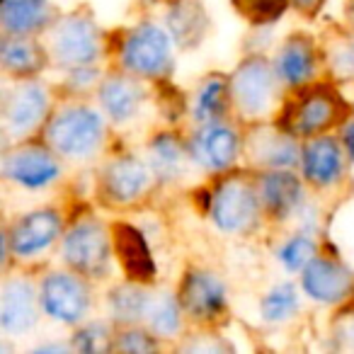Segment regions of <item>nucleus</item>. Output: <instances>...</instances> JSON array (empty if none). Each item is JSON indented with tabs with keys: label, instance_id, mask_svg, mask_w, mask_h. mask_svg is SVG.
I'll return each instance as SVG.
<instances>
[{
	"label": "nucleus",
	"instance_id": "nucleus-1",
	"mask_svg": "<svg viewBox=\"0 0 354 354\" xmlns=\"http://www.w3.org/2000/svg\"><path fill=\"white\" fill-rule=\"evenodd\" d=\"M49 146L66 158H88L102 146L104 127L97 112L88 107H68L54 117L46 129Z\"/></svg>",
	"mask_w": 354,
	"mask_h": 354
},
{
	"label": "nucleus",
	"instance_id": "nucleus-2",
	"mask_svg": "<svg viewBox=\"0 0 354 354\" xmlns=\"http://www.w3.org/2000/svg\"><path fill=\"white\" fill-rule=\"evenodd\" d=\"M122 61L131 73L160 78L172 68L170 37L156 25L136 27L124 41Z\"/></svg>",
	"mask_w": 354,
	"mask_h": 354
},
{
	"label": "nucleus",
	"instance_id": "nucleus-3",
	"mask_svg": "<svg viewBox=\"0 0 354 354\" xmlns=\"http://www.w3.org/2000/svg\"><path fill=\"white\" fill-rule=\"evenodd\" d=\"M51 54L66 68H90L100 56L97 27L83 15H68L51 35Z\"/></svg>",
	"mask_w": 354,
	"mask_h": 354
},
{
	"label": "nucleus",
	"instance_id": "nucleus-4",
	"mask_svg": "<svg viewBox=\"0 0 354 354\" xmlns=\"http://www.w3.org/2000/svg\"><path fill=\"white\" fill-rule=\"evenodd\" d=\"M231 100L245 117H257L270 109L274 100V71L267 61L248 59L238 66L231 78Z\"/></svg>",
	"mask_w": 354,
	"mask_h": 354
},
{
	"label": "nucleus",
	"instance_id": "nucleus-5",
	"mask_svg": "<svg viewBox=\"0 0 354 354\" xmlns=\"http://www.w3.org/2000/svg\"><path fill=\"white\" fill-rule=\"evenodd\" d=\"M64 257L80 274L102 277L109 265V241L104 228L93 221L75 223L64 241Z\"/></svg>",
	"mask_w": 354,
	"mask_h": 354
},
{
	"label": "nucleus",
	"instance_id": "nucleus-6",
	"mask_svg": "<svg viewBox=\"0 0 354 354\" xmlns=\"http://www.w3.org/2000/svg\"><path fill=\"white\" fill-rule=\"evenodd\" d=\"M212 216L221 231L241 233L257 218V197L243 180H226L212 197Z\"/></svg>",
	"mask_w": 354,
	"mask_h": 354
},
{
	"label": "nucleus",
	"instance_id": "nucleus-7",
	"mask_svg": "<svg viewBox=\"0 0 354 354\" xmlns=\"http://www.w3.org/2000/svg\"><path fill=\"white\" fill-rule=\"evenodd\" d=\"M41 304L51 318L61 323H78L90 304L88 286L73 274L54 272L41 284Z\"/></svg>",
	"mask_w": 354,
	"mask_h": 354
},
{
	"label": "nucleus",
	"instance_id": "nucleus-8",
	"mask_svg": "<svg viewBox=\"0 0 354 354\" xmlns=\"http://www.w3.org/2000/svg\"><path fill=\"white\" fill-rule=\"evenodd\" d=\"M3 170H6V175L10 177L12 183L30 189H39L56 180L59 162H56V158L46 148L22 146L15 148L12 153H8Z\"/></svg>",
	"mask_w": 354,
	"mask_h": 354
},
{
	"label": "nucleus",
	"instance_id": "nucleus-9",
	"mask_svg": "<svg viewBox=\"0 0 354 354\" xmlns=\"http://www.w3.org/2000/svg\"><path fill=\"white\" fill-rule=\"evenodd\" d=\"M354 274L344 265L328 257H313L304 270V289L320 304H339L349 296Z\"/></svg>",
	"mask_w": 354,
	"mask_h": 354
},
{
	"label": "nucleus",
	"instance_id": "nucleus-10",
	"mask_svg": "<svg viewBox=\"0 0 354 354\" xmlns=\"http://www.w3.org/2000/svg\"><path fill=\"white\" fill-rule=\"evenodd\" d=\"M46 107H49V95L39 83L17 85L8 97L6 112H3L6 129L12 136H25L44 119Z\"/></svg>",
	"mask_w": 354,
	"mask_h": 354
},
{
	"label": "nucleus",
	"instance_id": "nucleus-11",
	"mask_svg": "<svg viewBox=\"0 0 354 354\" xmlns=\"http://www.w3.org/2000/svg\"><path fill=\"white\" fill-rule=\"evenodd\" d=\"M59 231H61V216L56 212H51V209L32 212L12 226L10 245L17 255L30 257L46 250L59 238Z\"/></svg>",
	"mask_w": 354,
	"mask_h": 354
},
{
	"label": "nucleus",
	"instance_id": "nucleus-12",
	"mask_svg": "<svg viewBox=\"0 0 354 354\" xmlns=\"http://www.w3.org/2000/svg\"><path fill=\"white\" fill-rule=\"evenodd\" d=\"M238 133L231 127L218 122H207L194 136V158L209 170H226L236 162L238 156Z\"/></svg>",
	"mask_w": 354,
	"mask_h": 354
},
{
	"label": "nucleus",
	"instance_id": "nucleus-13",
	"mask_svg": "<svg viewBox=\"0 0 354 354\" xmlns=\"http://www.w3.org/2000/svg\"><path fill=\"white\" fill-rule=\"evenodd\" d=\"M37 323V294L27 279H8L0 294V325L6 333H25Z\"/></svg>",
	"mask_w": 354,
	"mask_h": 354
},
{
	"label": "nucleus",
	"instance_id": "nucleus-14",
	"mask_svg": "<svg viewBox=\"0 0 354 354\" xmlns=\"http://www.w3.org/2000/svg\"><path fill=\"white\" fill-rule=\"evenodd\" d=\"M183 306L199 320L216 318L226 306V289L212 272H189L183 284Z\"/></svg>",
	"mask_w": 354,
	"mask_h": 354
},
{
	"label": "nucleus",
	"instance_id": "nucleus-15",
	"mask_svg": "<svg viewBox=\"0 0 354 354\" xmlns=\"http://www.w3.org/2000/svg\"><path fill=\"white\" fill-rule=\"evenodd\" d=\"M339 100L330 90H313L310 95L301 97L291 109V129L301 136H310L328 129L339 117Z\"/></svg>",
	"mask_w": 354,
	"mask_h": 354
},
{
	"label": "nucleus",
	"instance_id": "nucleus-16",
	"mask_svg": "<svg viewBox=\"0 0 354 354\" xmlns=\"http://www.w3.org/2000/svg\"><path fill=\"white\" fill-rule=\"evenodd\" d=\"M114 250H117L119 262H122V267L131 279L148 281L156 274V265H153L146 241H143L141 231H136L133 226L119 223L114 228Z\"/></svg>",
	"mask_w": 354,
	"mask_h": 354
},
{
	"label": "nucleus",
	"instance_id": "nucleus-17",
	"mask_svg": "<svg viewBox=\"0 0 354 354\" xmlns=\"http://www.w3.org/2000/svg\"><path fill=\"white\" fill-rule=\"evenodd\" d=\"M148 170L136 158H119L104 172V189L112 202L129 204L146 189Z\"/></svg>",
	"mask_w": 354,
	"mask_h": 354
},
{
	"label": "nucleus",
	"instance_id": "nucleus-18",
	"mask_svg": "<svg viewBox=\"0 0 354 354\" xmlns=\"http://www.w3.org/2000/svg\"><path fill=\"white\" fill-rule=\"evenodd\" d=\"M304 172L313 185L335 183L342 172V148L335 138H315L301 153Z\"/></svg>",
	"mask_w": 354,
	"mask_h": 354
},
{
	"label": "nucleus",
	"instance_id": "nucleus-19",
	"mask_svg": "<svg viewBox=\"0 0 354 354\" xmlns=\"http://www.w3.org/2000/svg\"><path fill=\"white\" fill-rule=\"evenodd\" d=\"M260 197L265 202L267 212L277 218H286L289 214L296 212V207L301 204V185L291 172L277 170L262 177L260 185Z\"/></svg>",
	"mask_w": 354,
	"mask_h": 354
},
{
	"label": "nucleus",
	"instance_id": "nucleus-20",
	"mask_svg": "<svg viewBox=\"0 0 354 354\" xmlns=\"http://www.w3.org/2000/svg\"><path fill=\"white\" fill-rule=\"evenodd\" d=\"M49 0H6L3 3V30L10 37H25L41 30L49 22Z\"/></svg>",
	"mask_w": 354,
	"mask_h": 354
},
{
	"label": "nucleus",
	"instance_id": "nucleus-21",
	"mask_svg": "<svg viewBox=\"0 0 354 354\" xmlns=\"http://www.w3.org/2000/svg\"><path fill=\"white\" fill-rule=\"evenodd\" d=\"M100 100H102V107L109 114V119L117 124H124L136 114L138 104L143 100V90L133 80L112 75L100 88Z\"/></svg>",
	"mask_w": 354,
	"mask_h": 354
},
{
	"label": "nucleus",
	"instance_id": "nucleus-22",
	"mask_svg": "<svg viewBox=\"0 0 354 354\" xmlns=\"http://www.w3.org/2000/svg\"><path fill=\"white\" fill-rule=\"evenodd\" d=\"M315 59H313V44L306 37H291L279 49L274 61V71L284 83L301 85L313 75Z\"/></svg>",
	"mask_w": 354,
	"mask_h": 354
},
{
	"label": "nucleus",
	"instance_id": "nucleus-23",
	"mask_svg": "<svg viewBox=\"0 0 354 354\" xmlns=\"http://www.w3.org/2000/svg\"><path fill=\"white\" fill-rule=\"evenodd\" d=\"M167 25H170L172 39L183 46H197L199 39L207 32V15H204L202 6L194 0H183L180 6H175L167 15Z\"/></svg>",
	"mask_w": 354,
	"mask_h": 354
},
{
	"label": "nucleus",
	"instance_id": "nucleus-24",
	"mask_svg": "<svg viewBox=\"0 0 354 354\" xmlns=\"http://www.w3.org/2000/svg\"><path fill=\"white\" fill-rule=\"evenodd\" d=\"M250 151L255 153L257 162L277 167V170H284V167L294 165V162L299 160V148L294 146V141H291L289 136H281V133H274V131L257 133Z\"/></svg>",
	"mask_w": 354,
	"mask_h": 354
},
{
	"label": "nucleus",
	"instance_id": "nucleus-25",
	"mask_svg": "<svg viewBox=\"0 0 354 354\" xmlns=\"http://www.w3.org/2000/svg\"><path fill=\"white\" fill-rule=\"evenodd\" d=\"M3 66L12 75H32L44 66V51L35 41H25L22 37L8 39L3 44Z\"/></svg>",
	"mask_w": 354,
	"mask_h": 354
},
{
	"label": "nucleus",
	"instance_id": "nucleus-26",
	"mask_svg": "<svg viewBox=\"0 0 354 354\" xmlns=\"http://www.w3.org/2000/svg\"><path fill=\"white\" fill-rule=\"evenodd\" d=\"M146 320L151 325L153 333L170 337L180 330V306H177L175 296L170 294H158L148 301Z\"/></svg>",
	"mask_w": 354,
	"mask_h": 354
},
{
	"label": "nucleus",
	"instance_id": "nucleus-27",
	"mask_svg": "<svg viewBox=\"0 0 354 354\" xmlns=\"http://www.w3.org/2000/svg\"><path fill=\"white\" fill-rule=\"evenodd\" d=\"M148 301L151 299L136 286H119L109 296V308H112L114 318L122 323H136V320L146 318Z\"/></svg>",
	"mask_w": 354,
	"mask_h": 354
},
{
	"label": "nucleus",
	"instance_id": "nucleus-28",
	"mask_svg": "<svg viewBox=\"0 0 354 354\" xmlns=\"http://www.w3.org/2000/svg\"><path fill=\"white\" fill-rule=\"evenodd\" d=\"M151 160H153V170H156L162 180H170V177L180 175L185 165V156H183L180 143H177V138H172V136L153 138Z\"/></svg>",
	"mask_w": 354,
	"mask_h": 354
},
{
	"label": "nucleus",
	"instance_id": "nucleus-29",
	"mask_svg": "<svg viewBox=\"0 0 354 354\" xmlns=\"http://www.w3.org/2000/svg\"><path fill=\"white\" fill-rule=\"evenodd\" d=\"M226 107V83L221 78H212L199 88L197 102H194V114L199 122H216L218 114Z\"/></svg>",
	"mask_w": 354,
	"mask_h": 354
},
{
	"label": "nucleus",
	"instance_id": "nucleus-30",
	"mask_svg": "<svg viewBox=\"0 0 354 354\" xmlns=\"http://www.w3.org/2000/svg\"><path fill=\"white\" fill-rule=\"evenodd\" d=\"M299 308V296L291 284H279L262 299V315L270 323H281V320L291 318Z\"/></svg>",
	"mask_w": 354,
	"mask_h": 354
},
{
	"label": "nucleus",
	"instance_id": "nucleus-31",
	"mask_svg": "<svg viewBox=\"0 0 354 354\" xmlns=\"http://www.w3.org/2000/svg\"><path fill=\"white\" fill-rule=\"evenodd\" d=\"M315 257V243L308 236H296L291 241L284 243V248L279 250V260L281 265L289 272H299L306 270L308 262Z\"/></svg>",
	"mask_w": 354,
	"mask_h": 354
},
{
	"label": "nucleus",
	"instance_id": "nucleus-32",
	"mask_svg": "<svg viewBox=\"0 0 354 354\" xmlns=\"http://www.w3.org/2000/svg\"><path fill=\"white\" fill-rule=\"evenodd\" d=\"M289 0H233V6L238 8L243 17L252 22V25H265L272 22L284 12Z\"/></svg>",
	"mask_w": 354,
	"mask_h": 354
},
{
	"label": "nucleus",
	"instance_id": "nucleus-33",
	"mask_svg": "<svg viewBox=\"0 0 354 354\" xmlns=\"http://www.w3.org/2000/svg\"><path fill=\"white\" fill-rule=\"evenodd\" d=\"M112 347L109 342V333L104 325H88L75 335V349H83V352H107Z\"/></svg>",
	"mask_w": 354,
	"mask_h": 354
},
{
	"label": "nucleus",
	"instance_id": "nucleus-34",
	"mask_svg": "<svg viewBox=\"0 0 354 354\" xmlns=\"http://www.w3.org/2000/svg\"><path fill=\"white\" fill-rule=\"evenodd\" d=\"M330 64L333 71L339 78H354V44L352 41H342V46H335L330 54Z\"/></svg>",
	"mask_w": 354,
	"mask_h": 354
},
{
	"label": "nucleus",
	"instance_id": "nucleus-35",
	"mask_svg": "<svg viewBox=\"0 0 354 354\" xmlns=\"http://www.w3.org/2000/svg\"><path fill=\"white\" fill-rule=\"evenodd\" d=\"M114 347L122 349V352H151L156 349V339H151L146 333H138V330H131V333H124L119 342H114Z\"/></svg>",
	"mask_w": 354,
	"mask_h": 354
},
{
	"label": "nucleus",
	"instance_id": "nucleus-36",
	"mask_svg": "<svg viewBox=\"0 0 354 354\" xmlns=\"http://www.w3.org/2000/svg\"><path fill=\"white\" fill-rule=\"evenodd\" d=\"M291 3H294V8H299L301 12L313 15V12H318L320 8H323L325 0H291Z\"/></svg>",
	"mask_w": 354,
	"mask_h": 354
},
{
	"label": "nucleus",
	"instance_id": "nucleus-37",
	"mask_svg": "<svg viewBox=\"0 0 354 354\" xmlns=\"http://www.w3.org/2000/svg\"><path fill=\"white\" fill-rule=\"evenodd\" d=\"M342 141H344V148H347L349 158H354V122H349L342 131Z\"/></svg>",
	"mask_w": 354,
	"mask_h": 354
},
{
	"label": "nucleus",
	"instance_id": "nucleus-38",
	"mask_svg": "<svg viewBox=\"0 0 354 354\" xmlns=\"http://www.w3.org/2000/svg\"><path fill=\"white\" fill-rule=\"evenodd\" d=\"M342 339L349 344V347H354V318L349 320L347 325H344V330H342Z\"/></svg>",
	"mask_w": 354,
	"mask_h": 354
},
{
	"label": "nucleus",
	"instance_id": "nucleus-39",
	"mask_svg": "<svg viewBox=\"0 0 354 354\" xmlns=\"http://www.w3.org/2000/svg\"><path fill=\"white\" fill-rule=\"evenodd\" d=\"M347 17H349V22H352V27H354V0H349V6H347Z\"/></svg>",
	"mask_w": 354,
	"mask_h": 354
}]
</instances>
